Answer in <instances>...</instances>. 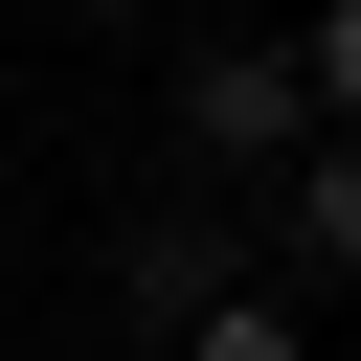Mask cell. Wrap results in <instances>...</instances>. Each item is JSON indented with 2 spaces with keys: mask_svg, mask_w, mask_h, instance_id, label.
<instances>
[{
  "mask_svg": "<svg viewBox=\"0 0 361 361\" xmlns=\"http://www.w3.org/2000/svg\"><path fill=\"white\" fill-rule=\"evenodd\" d=\"M90 23H180V0H90Z\"/></svg>",
  "mask_w": 361,
  "mask_h": 361,
  "instance_id": "obj_6",
  "label": "cell"
},
{
  "mask_svg": "<svg viewBox=\"0 0 361 361\" xmlns=\"http://www.w3.org/2000/svg\"><path fill=\"white\" fill-rule=\"evenodd\" d=\"M293 68H316V135H361V0H316V23H293Z\"/></svg>",
  "mask_w": 361,
  "mask_h": 361,
  "instance_id": "obj_5",
  "label": "cell"
},
{
  "mask_svg": "<svg viewBox=\"0 0 361 361\" xmlns=\"http://www.w3.org/2000/svg\"><path fill=\"white\" fill-rule=\"evenodd\" d=\"M271 271H338L361 293V135H293L271 158Z\"/></svg>",
  "mask_w": 361,
  "mask_h": 361,
  "instance_id": "obj_2",
  "label": "cell"
},
{
  "mask_svg": "<svg viewBox=\"0 0 361 361\" xmlns=\"http://www.w3.org/2000/svg\"><path fill=\"white\" fill-rule=\"evenodd\" d=\"M203 293H248V248H226V226H203V203H158V226H135V316H158V338H180V316H203Z\"/></svg>",
  "mask_w": 361,
  "mask_h": 361,
  "instance_id": "obj_3",
  "label": "cell"
},
{
  "mask_svg": "<svg viewBox=\"0 0 361 361\" xmlns=\"http://www.w3.org/2000/svg\"><path fill=\"white\" fill-rule=\"evenodd\" d=\"M158 361H316V338H293V293H271V271H248V293H203V316H180V338H158Z\"/></svg>",
  "mask_w": 361,
  "mask_h": 361,
  "instance_id": "obj_4",
  "label": "cell"
},
{
  "mask_svg": "<svg viewBox=\"0 0 361 361\" xmlns=\"http://www.w3.org/2000/svg\"><path fill=\"white\" fill-rule=\"evenodd\" d=\"M180 135H203V158H293V135H316V68H293V45H203V68H180Z\"/></svg>",
  "mask_w": 361,
  "mask_h": 361,
  "instance_id": "obj_1",
  "label": "cell"
}]
</instances>
